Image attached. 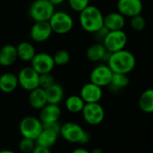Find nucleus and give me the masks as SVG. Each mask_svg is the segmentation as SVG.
<instances>
[{"instance_id":"obj_16","label":"nucleus","mask_w":153,"mask_h":153,"mask_svg":"<svg viewBox=\"0 0 153 153\" xmlns=\"http://www.w3.org/2000/svg\"><path fill=\"white\" fill-rule=\"evenodd\" d=\"M110 53L108 52L102 43L97 42L91 45L86 50V57L91 62H106L108 60Z\"/></svg>"},{"instance_id":"obj_22","label":"nucleus","mask_w":153,"mask_h":153,"mask_svg":"<svg viewBox=\"0 0 153 153\" xmlns=\"http://www.w3.org/2000/svg\"><path fill=\"white\" fill-rule=\"evenodd\" d=\"M45 92L47 96V101L48 104L59 105L63 101L65 97L64 88L56 82H55L53 85L46 89Z\"/></svg>"},{"instance_id":"obj_5","label":"nucleus","mask_w":153,"mask_h":153,"mask_svg":"<svg viewBox=\"0 0 153 153\" xmlns=\"http://www.w3.org/2000/svg\"><path fill=\"white\" fill-rule=\"evenodd\" d=\"M43 129V126L39 117L34 116H26L22 118L19 123V131L22 137L30 140H36L40 132Z\"/></svg>"},{"instance_id":"obj_34","label":"nucleus","mask_w":153,"mask_h":153,"mask_svg":"<svg viewBox=\"0 0 153 153\" xmlns=\"http://www.w3.org/2000/svg\"><path fill=\"white\" fill-rule=\"evenodd\" d=\"M30 153H51V151L48 148L42 147L39 145H35L34 149L32 150V152Z\"/></svg>"},{"instance_id":"obj_23","label":"nucleus","mask_w":153,"mask_h":153,"mask_svg":"<svg viewBox=\"0 0 153 153\" xmlns=\"http://www.w3.org/2000/svg\"><path fill=\"white\" fill-rule=\"evenodd\" d=\"M17 57L23 62H30L36 54L34 46L29 41H22L16 47Z\"/></svg>"},{"instance_id":"obj_1","label":"nucleus","mask_w":153,"mask_h":153,"mask_svg":"<svg viewBox=\"0 0 153 153\" xmlns=\"http://www.w3.org/2000/svg\"><path fill=\"white\" fill-rule=\"evenodd\" d=\"M107 65L114 74H128L135 68L136 58L131 51L125 48L111 53L107 61Z\"/></svg>"},{"instance_id":"obj_33","label":"nucleus","mask_w":153,"mask_h":153,"mask_svg":"<svg viewBox=\"0 0 153 153\" xmlns=\"http://www.w3.org/2000/svg\"><path fill=\"white\" fill-rule=\"evenodd\" d=\"M108 29H106V28L103 26L102 28H100L99 30H97V31H96L95 33H93V34L95 35L96 39H97L99 42L102 43V41H103L104 38L106 37V35L108 34Z\"/></svg>"},{"instance_id":"obj_18","label":"nucleus","mask_w":153,"mask_h":153,"mask_svg":"<svg viewBox=\"0 0 153 153\" xmlns=\"http://www.w3.org/2000/svg\"><path fill=\"white\" fill-rule=\"evenodd\" d=\"M16 47L12 44H6L0 48V65L9 67L17 60Z\"/></svg>"},{"instance_id":"obj_29","label":"nucleus","mask_w":153,"mask_h":153,"mask_svg":"<svg viewBox=\"0 0 153 153\" xmlns=\"http://www.w3.org/2000/svg\"><path fill=\"white\" fill-rule=\"evenodd\" d=\"M55 82H56L55 78L51 74V73L39 74V87L46 90L48 87H50L51 85H53Z\"/></svg>"},{"instance_id":"obj_13","label":"nucleus","mask_w":153,"mask_h":153,"mask_svg":"<svg viewBox=\"0 0 153 153\" xmlns=\"http://www.w3.org/2000/svg\"><path fill=\"white\" fill-rule=\"evenodd\" d=\"M117 12L125 17H134L141 14L143 4L142 0H117Z\"/></svg>"},{"instance_id":"obj_28","label":"nucleus","mask_w":153,"mask_h":153,"mask_svg":"<svg viewBox=\"0 0 153 153\" xmlns=\"http://www.w3.org/2000/svg\"><path fill=\"white\" fill-rule=\"evenodd\" d=\"M130 25L132 29L135 31H142L145 29L146 27V21L143 16L141 14L135 15L134 17H131L130 21Z\"/></svg>"},{"instance_id":"obj_3","label":"nucleus","mask_w":153,"mask_h":153,"mask_svg":"<svg viewBox=\"0 0 153 153\" xmlns=\"http://www.w3.org/2000/svg\"><path fill=\"white\" fill-rule=\"evenodd\" d=\"M55 11V5L48 0H34L29 7V15L34 22H48Z\"/></svg>"},{"instance_id":"obj_7","label":"nucleus","mask_w":153,"mask_h":153,"mask_svg":"<svg viewBox=\"0 0 153 153\" xmlns=\"http://www.w3.org/2000/svg\"><path fill=\"white\" fill-rule=\"evenodd\" d=\"M81 113L84 121L91 126H98L105 118V109L99 102L85 103Z\"/></svg>"},{"instance_id":"obj_21","label":"nucleus","mask_w":153,"mask_h":153,"mask_svg":"<svg viewBox=\"0 0 153 153\" xmlns=\"http://www.w3.org/2000/svg\"><path fill=\"white\" fill-rule=\"evenodd\" d=\"M19 86L17 75L13 73H4L0 75V91L4 93H11Z\"/></svg>"},{"instance_id":"obj_24","label":"nucleus","mask_w":153,"mask_h":153,"mask_svg":"<svg viewBox=\"0 0 153 153\" xmlns=\"http://www.w3.org/2000/svg\"><path fill=\"white\" fill-rule=\"evenodd\" d=\"M138 105L140 109L146 114H152L153 113V90L148 89L144 91L138 101Z\"/></svg>"},{"instance_id":"obj_35","label":"nucleus","mask_w":153,"mask_h":153,"mask_svg":"<svg viewBox=\"0 0 153 153\" xmlns=\"http://www.w3.org/2000/svg\"><path fill=\"white\" fill-rule=\"evenodd\" d=\"M71 153H91L90 151H88L87 149H85V148H82V147H80V148H76V149H74L73 152Z\"/></svg>"},{"instance_id":"obj_30","label":"nucleus","mask_w":153,"mask_h":153,"mask_svg":"<svg viewBox=\"0 0 153 153\" xmlns=\"http://www.w3.org/2000/svg\"><path fill=\"white\" fill-rule=\"evenodd\" d=\"M36 143L34 140L22 137L19 143V150L22 153H30L34 149Z\"/></svg>"},{"instance_id":"obj_20","label":"nucleus","mask_w":153,"mask_h":153,"mask_svg":"<svg viewBox=\"0 0 153 153\" xmlns=\"http://www.w3.org/2000/svg\"><path fill=\"white\" fill-rule=\"evenodd\" d=\"M58 136L59 134L47 128H43L40 134H39V136L37 137V139L35 140V143L36 145H39L50 149L57 142Z\"/></svg>"},{"instance_id":"obj_37","label":"nucleus","mask_w":153,"mask_h":153,"mask_svg":"<svg viewBox=\"0 0 153 153\" xmlns=\"http://www.w3.org/2000/svg\"><path fill=\"white\" fill-rule=\"evenodd\" d=\"M91 153H104V151L100 148H95L91 152Z\"/></svg>"},{"instance_id":"obj_38","label":"nucleus","mask_w":153,"mask_h":153,"mask_svg":"<svg viewBox=\"0 0 153 153\" xmlns=\"http://www.w3.org/2000/svg\"><path fill=\"white\" fill-rule=\"evenodd\" d=\"M0 153H15L13 151H11V150H1Z\"/></svg>"},{"instance_id":"obj_4","label":"nucleus","mask_w":153,"mask_h":153,"mask_svg":"<svg viewBox=\"0 0 153 153\" xmlns=\"http://www.w3.org/2000/svg\"><path fill=\"white\" fill-rule=\"evenodd\" d=\"M48 23L52 29V31L64 35L67 34L74 28V19L66 12L64 11H55L53 15L48 20Z\"/></svg>"},{"instance_id":"obj_11","label":"nucleus","mask_w":153,"mask_h":153,"mask_svg":"<svg viewBox=\"0 0 153 153\" xmlns=\"http://www.w3.org/2000/svg\"><path fill=\"white\" fill-rule=\"evenodd\" d=\"M30 66L39 74H48L55 68V63L53 56L46 52L36 53L33 58L30 60Z\"/></svg>"},{"instance_id":"obj_6","label":"nucleus","mask_w":153,"mask_h":153,"mask_svg":"<svg viewBox=\"0 0 153 153\" xmlns=\"http://www.w3.org/2000/svg\"><path fill=\"white\" fill-rule=\"evenodd\" d=\"M127 35L124 30H109L104 38L102 44L108 52L115 53L125 49L127 44Z\"/></svg>"},{"instance_id":"obj_27","label":"nucleus","mask_w":153,"mask_h":153,"mask_svg":"<svg viewBox=\"0 0 153 153\" xmlns=\"http://www.w3.org/2000/svg\"><path fill=\"white\" fill-rule=\"evenodd\" d=\"M52 56H53L55 65H58V66H64V65H67L71 59L69 52L65 49L57 50Z\"/></svg>"},{"instance_id":"obj_2","label":"nucleus","mask_w":153,"mask_h":153,"mask_svg":"<svg viewBox=\"0 0 153 153\" xmlns=\"http://www.w3.org/2000/svg\"><path fill=\"white\" fill-rule=\"evenodd\" d=\"M79 13L80 25L86 32L95 33L104 26V15L99 7L89 4Z\"/></svg>"},{"instance_id":"obj_26","label":"nucleus","mask_w":153,"mask_h":153,"mask_svg":"<svg viewBox=\"0 0 153 153\" xmlns=\"http://www.w3.org/2000/svg\"><path fill=\"white\" fill-rule=\"evenodd\" d=\"M84 105L85 102L82 100L80 95H71L65 101V108L72 114L81 113Z\"/></svg>"},{"instance_id":"obj_9","label":"nucleus","mask_w":153,"mask_h":153,"mask_svg":"<svg viewBox=\"0 0 153 153\" xmlns=\"http://www.w3.org/2000/svg\"><path fill=\"white\" fill-rule=\"evenodd\" d=\"M39 74L31 66L22 67L17 75L19 86L27 91L39 87Z\"/></svg>"},{"instance_id":"obj_8","label":"nucleus","mask_w":153,"mask_h":153,"mask_svg":"<svg viewBox=\"0 0 153 153\" xmlns=\"http://www.w3.org/2000/svg\"><path fill=\"white\" fill-rule=\"evenodd\" d=\"M86 131L77 123L66 122L61 125L59 135L70 143H80L85 134Z\"/></svg>"},{"instance_id":"obj_15","label":"nucleus","mask_w":153,"mask_h":153,"mask_svg":"<svg viewBox=\"0 0 153 153\" xmlns=\"http://www.w3.org/2000/svg\"><path fill=\"white\" fill-rule=\"evenodd\" d=\"M61 114H62V110L59 105L48 103L39 110V119L41 121L42 124L57 122L59 121Z\"/></svg>"},{"instance_id":"obj_31","label":"nucleus","mask_w":153,"mask_h":153,"mask_svg":"<svg viewBox=\"0 0 153 153\" xmlns=\"http://www.w3.org/2000/svg\"><path fill=\"white\" fill-rule=\"evenodd\" d=\"M67 2L69 7L76 13L82 12L90 4V0H67Z\"/></svg>"},{"instance_id":"obj_10","label":"nucleus","mask_w":153,"mask_h":153,"mask_svg":"<svg viewBox=\"0 0 153 153\" xmlns=\"http://www.w3.org/2000/svg\"><path fill=\"white\" fill-rule=\"evenodd\" d=\"M113 72L107 64L96 65L90 74V82L103 88L108 87L111 82Z\"/></svg>"},{"instance_id":"obj_32","label":"nucleus","mask_w":153,"mask_h":153,"mask_svg":"<svg viewBox=\"0 0 153 153\" xmlns=\"http://www.w3.org/2000/svg\"><path fill=\"white\" fill-rule=\"evenodd\" d=\"M43 128H47L49 129L51 131H54L56 133H57L59 134L60 133V128H61V125L59 124V122H53V123H48V124H42Z\"/></svg>"},{"instance_id":"obj_19","label":"nucleus","mask_w":153,"mask_h":153,"mask_svg":"<svg viewBox=\"0 0 153 153\" xmlns=\"http://www.w3.org/2000/svg\"><path fill=\"white\" fill-rule=\"evenodd\" d=\"M29 92V104L32 108L40 110L46 104H48L47 96L44 89L38 87Z\"/></svg>"},{"instance_id":"obj_25","label":"nucleus","mask_w":153,"mask_h":153,"mask_svg":"<svg viewBox=\"0 0 153 153\" xmlns=\"http://www.w3.org/2000/svg\"><path fill=\"white\" fill-rule=\"evenodd\" d=\"M130 82L129 77L127 74H113L111 82L108 87H109L110 91L113 92H118L121 90L125 89L128 86Z\"/></svg>"},{"instance_id":"obj_14","label":"nucleus","mask_w":153,"mask_h":153,"mask_svg":"<svg viewBox=\"0 0 153 153\" xmlns=\"http://www.w3.org/2000/svg\"><path fill=\"white\" fill-rule=\"evenodd\" d=\"M103 96L102 88L92 83H85L80 91V97L85 103H96L100 102Z\"/></svg>"},{"instance_id":"obj_12","label":"nucleus","mask_w":153,"mask_h":153,"mask_svg":"<svg viewBox=\"0 0 153 153\" xmlns=\"http://www.w3.org/2000/svg\"><path fill=\"white\" fill-rule=\"evenodd\" d=\"M53 31L48 22H35L30 30V39L37 43L47 41L52 35Z\"/></svg>"},{"instance_id":"obj_36","label":"nucleus","mask_w":153,"mask_h":153,"mask_svg":"<svg viewBox=\"0 0 153 153\" xmlns=\"http://www.w3.org/2000/svg\"><path fill=\"white\" fill-rule=\"evenodd\" d=\"M52 4H54L55 6L56 5H59V4H62L64 2H65L66 0H48Z\"/></svg>"},{"instance_id":"obj_17","label":"nucleus","mask_w":153,"mask_h":153,"mask_svg":"<svg viewBox=\"0 0 153 153\" xmlns=\"http://www.w3.org/2000/svg\"><path fill=\"white\" fill-rule=\"evenodd\" d=\"M103 24L108 31L123 30L126 26V17L118 12H112L104 15Z\"/></svg>"}]
</instances>
